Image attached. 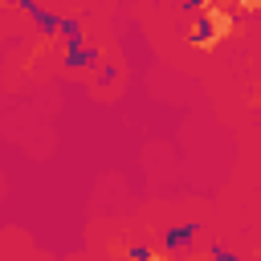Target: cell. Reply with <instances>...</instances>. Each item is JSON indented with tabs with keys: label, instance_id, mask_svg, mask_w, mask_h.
I'll return each instance as SVG.
<instances>
[{
	"label": "cell",
	"instance_id": "3957f363",
	"mask_svg": "<svg viewBox=\"0 0 261 261\" xmlns=\"http://www.w3.org/2000/svg\"><path fill=\"white\" fill-rule=\"evenodd\" d=\"M237 12L253 16V12H261V0H237Z\"/></svg>",
	"mask_w": 261,
	"mask_h": 261
},
{
	"label": "cell",
	"instance_id": "7a4b0ae2",
	"mask_svg": "<svg viewBox=\"0 0 261 261\" xmlns=\"http://www.w3.org/2000/svg\"><path fill=\"white\" fill-rule=\"evenodd\" d=\"M192 45H196V49H200V53H212V49H216V45H220V41H216V37H212V33H200V37H196V33H192Z\"/></svg>",
	"mask_w": 261,
	"mask_h": 261
},
{
	"label": "cell",
	"instance_id": "5b68a950",
	"mask_svg": "<svg viewBox=\"0 0 261 261\" xmlns=\"http://www.w3.org/2000/svg\"><path fill=\"white\" fill-rule=\"evenodd\" d=\"M0 4H4V0H0Z\"/></svg>",
	"mask_w": 261,
	"mask_h": 261
},
{
	"label": "cell",
	"instance_id": "6da1fadb",
	"mask_svg": "<svg viewBox=\"0 0 261 261\" xmlns=\"http://www.w3.org/2000/svg\"><path fill=\"white\" fill-rule=\"evenodd\" d=\"M204 24H208V33H212L216 41H224V37H232V33H237V16H232L228 8H216V4H208V8H204Z\"/></svg>",
	"mask_w": 261,
	"mask_h": 261
},
{
	"label": "cell",
	"instance_id": "277c9868",
	"mask_svg": "<svg viewBox=\"0 0 261 261\" xmlns=\"http://www.w3.org/2000/svg\"><path fill=\"white\" fill-rule=\"evenodd\" d=\"M184 4H188V8H196V12H204V8L212 4V0H184Z\"/></svg>",
	"mask_w": 261,
	"mask_h": 261
}]
</instances>
